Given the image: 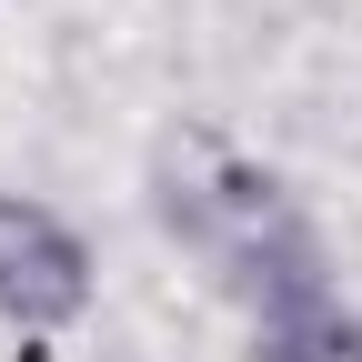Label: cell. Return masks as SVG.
I'll list each match as a JSON object with an SVG mask.
<instances>
[{
  "label": "cell",
  "mask_w": 362,
  "mask_h": 362,
  "mask_svg": "<svg viewBox=\"0 0 362 362\" xmlns=\"http://www.w3.org/2000/svg\"><path fill=\"white\" fill-rule=\"evenodd\" d=\"M90 302H101V262L81 221L30 192H0V332L21 342V362H40V342L90 322Z\"/></svg>",
  "instance_id": "cell-2"
},
{
  "label": "cell",
  "mask_w": 362,
  "mask_h": 362,
  "mask_svg": "<svg viewBox=\"0 0 362 362\" xmlns=\"http://www.w3.org/2000/svg\"><path fill=\"white\" fill-rule=\"evenodd\" d=\"M252 362H362V312L342 292H302L282 312H252Z\"/></svg>",
  "instance_id": "cell-3"
},
{
  "label": "cell",
  "mask_w": 362,
  "mask_h": 362,
  "mask_svg": "<svg viewBox=\"0 0 362 362\" xmlns=\"http://www.w3.org/2000/svg\"><path fill=\"white\" fill-rule=\"evenodd\" d=\"M151 221H161V242L202 262V282L221 302H242V322L302 302V292H332V252L312 232L302 192L202 121L151 151Z\"/></svg>",
  "instance_id": "cell-1"
}]
</instances>
